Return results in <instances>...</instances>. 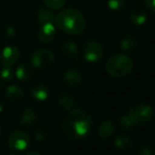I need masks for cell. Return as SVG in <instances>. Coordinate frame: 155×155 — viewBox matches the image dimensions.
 <instances>
[{"label": "cell", "mask_w": 155, "mask_h": 155, "mask_svg": "<svg viewBox=\"0 0 155 155\" xmlns=\"http://www.w3.org/2000/svg\"><path fill=\"white\" fill-rule=\"evenodd\" d=\"M93 128V120L85 110L74 109L69 110L61 122L62 132L71 140L86 137Z\"/></svg>", "instance_id": "6da1fadb"}, {"label": "cell", "mask_w": 155, "mask_h": 155, "mask_svg": "<svg viewBox=\"0 0 155 155\" xmlns=\"http://www.w3.org/2000/svg\"><path fill=\"white\" fill-rule=\"evenodd\" d=\"M55 26L62 32L75 36L81 34L86 28V20L81 12L76 8H66L55 17Z\"/></svg>", "instance_id": "7a4b0ae2"}, {"label": "cell", "mask_w": 155, "mask_h": 155, "mask_svg": "<svg viewBox=\"0 0 155 155\" xmlns=\"http://www.w3.org/2000/svg\"><path fill=\"white\" fill-rule=\"evenodd\" d=\"M107 72L115 78H123L133 70L132 59L123 53H117L111 56L106 62Z\"/></svg>", "instance_id": "3957f363"}, {"label": "cell", "mask_w": 155, "mask_h": 155, "mask_svg": "<svg viewBox=\"0 0 155 155\" xmlns=\"http://www.w3.org/2000/svg\"><path fill=\"white\" fill-rule=\"evenodd\" d=\"M152 109L149 105L138 103L130 108L128 116L137 125L147 123L148 121H150L152 118Z\"/></svg>", "instance_id": "277c9868"}, {"label": "cell", "mask_w": 155, "mask_h": 155, "mask_svg": "<svg viewBox=\"0 0 155 155\" xmlns=\"http://www.w3.org/2000/svg\"><path fill=\"white\" fill-rule=\"evenodd\" d=\"M30 61L31 65L37 68H48L54 62V55L49 49L38 48L31 54Z\"/></svg>", "instance_id": "5b68a950"}, {"label": "cell", "mask_w": 155, "mask_h": 155, "mask_svg": "<svg viewBox=\"0 0 155 155\" xmlns=\"http://www.w3.org/2000/svg\"><path fill=\"white\" fill-rule=\"evenodd\" d=\"M31 143L29 135L21 130H14L8 139V145L13 150H25Z\"/></svg>", "instance_id": "8992f818"}, {"label": "cell", "mask_w": 155, "mask_h": 155, "mask_svg": "<svg viewBox=\"0 0 155 155\" xmlns=\"http://www.w3.org/2000/svg\"><path fill=\"white\" fill-rule=\"evenodd\" d=\"M82 55L87 61L99 63L104 58V48L99 42L91 41L83 46Z\"/></svg>", "instance_id": "52a82bcc"}, {"label": "cell", "mask_w": 155, "mask_h": 155, "mask_svg": "<svg viewBox=\"0 0 155 155\" xmlns=\"http://www.w3.org/2000/svg\"><path fill=\"white\" fill-rule=\"evenodd\" d=\"M20 57V51L18 48L15 46H8L3 48L0 54V62L4 67L14 66Z\"/></svg>", "instance_id": "ba28073f"}, {"label": "cell", "mask_w": 155, "mask_h": 155, "mask_svg": "<svg viewBox=\"0 0 155 155\" xmlns=\"http://www.w3.org/2000/svg\"><path fill=\"white\" fill-rule=\"evenodd\" d=\"M130 20L132 24L136 26H142L146 23L148 19V11L147 8L141 4L134 5L129 13Z\"/></svg>", "instance_id": "9c48e42d"}, {"label": "cell", "mask_w": 155, "mask_h": 155, "mask_svg": "<svg viewBox=\"0 0 155 155\" xmlns=\"http://www.w3.org/2000/svg\"><path fill=\"white\" fill-rule=\"evenodd\" d=\"M57 35L56 26L54 23H48L39 26L38 30V38L41 43L48 44L54 40Z\"/></svg>", "instance_id": "30bf717a"}, {"label": "cell", "mask_w": 155, "mask_h": 155, "mask_svg": "<svg viewBox=\"0 0 155 155\" xmlns=\"http://www.w3.org/2000/svg\"><path fill=\"white\" fill-rule=\"evenodd\" d=\"M63 81L67 87L70 89L79 88L82 82V76L80 71L74 68H69L65 71L63 75Z\"/></svg>", "instance_id": "8fae6325"}, {"label": "cell", "mask_w": 155, "mask_h": 155, "mask_svg": "<svg viewBox=\"0 0 155 155\" xmlns=\"http://www.w3.org/2000/svg\"><path fill=\"white\" fill-rule=\"evenodd\" d=\"M57 102L62 109L66 110H72L78 105V101L75 97L66 91H61L58 93Z\"/></svg>", "instance_id": "7c38bea8"}, {"label": "cell", "mask_w": 155, "mask_h": 155, "mask_svg": "<svg viewBox=\"0 0 155 155\" xmlns=\"http://www.w3.org/2000/svg\"><path fill=\"white\" fill-rule=\"evenodd\" d=\"M31 96L37 101H45L48 97V86L43 81L34 84L31 88Z\"/></svg>", "instance_id": "4fadbf2b"}, {"label": "cell", "mask_w": 155, "mask_h": 155, "mask_svg": "<svg viewBox=\"0 0 155 155\" xmlns=\"http://www.w3.org/2000/svg\"><path fill=\"white\" fill-rule=\"evenodd\" d=\"M20 123L25 128H32L38 121V114L32 108H26L20 114Z\"/></svg>", "instance_id": "5bb4252c"}, {"label": "cell", "mask_w": 155, "mask_h": 155, "mask_svg": "<svg viewBox=\"0 0 155 155\" xmlns=\"http://www.w3.org/2000/svg\"><path fill=\"white\" fill-rule=\"evenodd\" d=\"M16 76L18 80L23 81H28L35 76V68L32 65L28 63H23L19 65L16 69Z\"/></svg>", "instance_id": "9a60e30c"}, {"label": "cell", "mask_w": 155, "mask_h": 155, "mask_svg": "<svg viewBox=\"0 0 155 155\" xmlns=\"http://www.w3.org/2000/svg\"><path fill=\"white\" fill-rule=\"evenodd\" d=\"M6 96L10 102L18 104L24 99V92L18 86L10 85L6 90Z\"/></svg>", "instance_id": "2e32d148"}, {"label": "cell", "mask_w": 155, "mask_h": 155, "mask_svg": "<svg viewBox=\"0 0 155 155\" xmlns=\"http://www.w3.org/2000/svg\"><path fill=\"white\" fill-rule=\"evenodd\" d=\"M36 20L38 26H42L48 23H53L55 20V15L51 11V9L48 8H40L37 12Z\"/></svg>", "instance_id": "e0dca14e"}, {"label": "cell", "mask_w": 155, "mask_h": 155, "mask_svg": "<svg viewBox=\"0 0 155 155\" xmlns=\"http://www.w3.org/2000/svg\"><path fill=\"white\" fill-rule=\"evenodd\" d=\"M115 131V124L111 120H104L101 123L98 129L99 136L102 139L110 138Z\"/></svg>", "instance_id": "ac0fdd59"}, {"label": "cell", "mask_w": 155, "mask_h": 155, "mask_svg": "<svg viewBox=\"0 0 155 155\" xmlns=\"http://www.w3.org/2000/svg\"><path fill=\"white\" fill-rule=\"evenodd\" d=\"M114 143H115V146L122 151L129 150L132 146V141H131L130 138L125 134L118 135L114 140Z\"/></svg>", "instance_id": "d6986e66"}, {"label": "cell", "mask_w": 155, "mask_h": 155, "mask_svg": "<svg viewBox=\"0 0 155 155\" xmlns=\"http://www.w3.org/2000/svg\"><path fill=\"white\" fill-rule=\"evenodd\" d=\"M138 45L137 38L134 35H127L120 40V48L125 51H133Z\"/></svg>", "instance_id": "ffe728a7"}, {"label": "cell", "mask_w": 155, "mask_h": 155, "mask_svg": "<svg viewBox=\"0 0 155 155\" xmlns=\"http://www.w3.org/2000/svg\"><path fill=\"white\" fill-rule=\"evenodd\" d=\"M60 49H61V53L66 58H75L78 55V53H79V48H78L77 45L70 41L63 43Z\"/></svg>", "instance_id": "44dd1931"}, {"label": "cell", "mask_w": 155, "mask_h": 155, "mask_svg": "<svg viewBox=\"0 0 155 155\" xmlns=\"http://www.w3.org/2000/svg\"><path fill=\"white\" fill-rule=\"evenodd\" d=\"M109 8L116 12H122L127 8V0H108Z\"/></svg>", "instance_id": "7402d4cb"}, {"label": "cell", "mask_w": 155, "mask_h": 155, "mask_svg": "<svg viewBox=\"0 0 155 155\" xmlns=\"http://www.w3.org/2000/svg\"><path fill=\"white\" fill-rule=\"evenodd\" d=\"M118 123H119V126L124 130H127V131H130L134 129L135 127V123L130 120V118L128 116V115H124V116H121L119 120H118Z\"/></svg>", "instance_id": "603a6c76"}, {"label": "cell", "mask_w": 155, "mask_h": 155, "mask_svg": "<svg viewBox=\"0 0 155 155\" xmlns=\"http://www.w3.org/2000/svg\"><path fill=\"white\" fill-rule=\"evenodd\" d=\"M46 7L51 10H58L64 8L67 0H43Z\"/></svg>", "instance_id": "cb8c5ba5"}, {"label": "cell", "mask_w": 155, "mask_h": 155, "mask_svg": "<svg viewBox=\"0 0 155 155\" xmlns=\"http://www.w3.org/2000/svg\"><path fill=\"white\" fill-rule=\"evenodd\" d=\"M0 78L5 82L11 81L14 78V72L11 67H4L0 71Z\"/></svg>", "instance_id": "d4e9b609"}, {"label": "cell", "mask_w": 155, "mask_h": 155, "mask_svg": "<svg viewBox=\"0 0 155 155\" xmlns=\"http://www.w3.org/2000/svg\"><path fill=\"white\" fill-rule=\"evenodd\" d=\"M134 155H152V147L146 143L141 144L136 149Z\"/></svg>", "instance_id": "484cf974"}, {"label": "cell", "mask_w": 155, "mask_h": 155, "mask_svg": "<svg viewBox=\"0 0 155 155\" xmlns=\"http://www.w3.org/2000/svg\"><path fill=\"white\" fill-rule=\"evenodd\" d=\"M48 136V129L45 126H39L35 131V138L38 140H43Z\"/></svg>", "instance_id": "4316f807"}, {"label": "cell", "mask_w": 155, "mask_h": 155, "mask_svg": "<svg viewBox=\"0 0 155 155\" xmlns=\"http://www.w3.org/2000/svg\"><path fill=\"white\" fill-rule=\"evenodd\" d=\"M15 35H16V30L14 28H12L10 26H7L4 28V36L7 38H13Z\"/></svg>", "instance_id": "83f0119b"}, {"label": "cell", "mask_w": 155, "mask_h": 155, "mask_svg": "<svg viewBox=\"0 0 155 155\" xmlns=\"http://www.w3.org/2000/svg\"><path fill=\"white\" fill-rule=\"evenodd\" d=\"M145 4L149 9L155 13V0H145Z\"/></svg>", "instance_id": "f1b7e54d"}, {"label": "cell", "mask_w": 155, "mask_h": 155, "mask_svg": "<svg viewBox=\"0 0 155 155\" xmlns=\"http://www.w3.org/2000/svg\"><path fill=\"white\" fill-rule=\"evenodd\" d=\"M25 155H41V154L38 151H28Z\"/></svg>", "instance_id": "f546056e"}, {"label": "cell", "mask_w": 155, "mask_h": 155, "mask_svg": "<svg viewBox=\"0 0 155 155\" xmlns=\"http://www.w3.org/2000/svg\"><path fill=\"white\" fill-rule=\"evenodd\" d=\"M4 87H5V81H3L1 80V81H0V90L3 89Z\"/></svg>", "instance_id": "4dcf8cb0"}, {"label": "cell", "mask_w": 155, "mask_h": 155, "mask_svg": "<svg viewBox=\"0 0 155 155\" xmlns=\"http://www.w3.org/2000/svg\"><path fill=\"white\" fill-rule=\"evenodd\" d=\"M2 111H3V103L1 101H0V113H1Z\"/></svg>", "instance_id": "1f68e13d"}, {"label": "cell", "mask_w": 155, "mask_h": 155, "mask_svg": "<svg viewBox=\"0 0 155 155\" xmlns=\"http://www.w3.org/2000/svg\"><path fill=\"white\" fill-rule=\"evenodd\" d=\"M10 155H18V154H16V153H12V154H10Z\"/></svg>", "instance_id": "d6a6232c"}, {"label": "cell", "mask_w": 155, "mask_h": 155, "mask_svg": "<svg viewBox=\"0 0 155 155\" xmlns=\"http://www.w3.org/2000/svg\"><path fill=\"white\" fill-rule=\"evenodd\" d=\"M0 135H1V127H0Z\"/></svg>", "instance_id": "836d02e7"}, {"label": "cell", "mask_w": 155, "mask_h": 155, "mask_svg": "<svg viewBox=\"0 0 155 155\" xmlns=\"http://www.w3.org/2000/svg\"><path fill=\"white\" fill-rule=\"evenodd\" d=\"M135 1H140V0H135Z\"/></svg>", "instance_id": "e575fe53"}, {"label": "cell", "mask_w": 155, "mask_h": 155, "mask_svg": "<svg viewBox=\"0 0 155 155\" xmlns=\"http://www.w3.org/2000/svg\"><path fill=\"white\" fill-rule=\"evenodd\" d=\"M153 155H155V152H154V154H153Z\"/></svg>", "instance_id": "d590c367"}]
</instances>
